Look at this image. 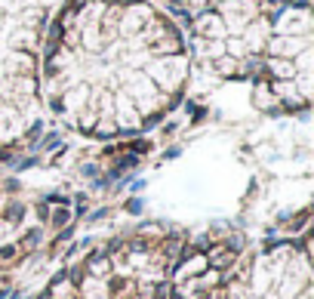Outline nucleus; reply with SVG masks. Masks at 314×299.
<instances>
[{
	"label": "nucleus",
	"instance_id": "6e6552de",
	"mask_svg": "<svg viewBox=\"0 0 314 299\" xmlns=\"http://www.w3.org/2000/svg\"><path fill=\"white\" fill-rule=\"evenodd\" d=\"M65 219H68V213H65V210H59V213H55V219H52V222H55V225H65Z\"/></svg>",
	"mask_w": 314,
	"mask_h": 299
},
{
	"label": "nucleus",
	"instance_id": "f257e3e1",
	"mask_svg": "<svg viewBox=\"0 0 314 299\" xmlns=\"http://www.w3.org/2000/svg\"><path fill=\"white\" fill-rule=\"evenodd\" d=\"M299 49H308L305 46V40H296V37H277L274 43H271V52H277V56H296Z\"/></svg>",
	"mask_w": 314,
	"mask_h": 299
},
{
	"label": "nucleus",
	"instance_id": "f03ea898",
	"mask_svg": "<svg viewBox=\"0 0 314 299\" xmlns=\"http://www.w3.org/2000/svg\"><path fill=\"white\" fill-rule=\"evenodd\" d=\"M197 28H200L203 34H207V37H222V34H225V25H222L219 15H203Z\"/></svg>",
	"mask_w": 314,
	"mask_h": 299
},
{
	"label": "nucleus",
	"instance_id": "0eeeda50",
	"mask_svg": "<svg viewBox=\"0 0 314 299\" xmlns=\"http://www.w3.org/2000/svg\"><path fill=\"white\" fill-rule=\"evenodd\" d=\"M228 49L234 52V56H237V52H240V56H244V43H237V40H231V43H228Z\"/></svg>",
	"mask_w": 314,
	"mask_h": 299
},
{
	"label": "nucleus",
	"instance_id": "20e7f679",
	"mask_svg": "<svg viewBox=\"0 0 314 299\" xmlns=\"http://www.w3.org/2000/svg\"><path fill=\"white\" fill-rule=\"evenodd\" d=\"M271 68H274V74H281V77H293V74H296L293 62H277V59H271Z\"/></svg>",
	"mask_w": 314,
	"mask_h": 299
},
{
	"label": "nucleus",
	"instance_id": "39448f33",
	"mask_svg": "<svg viewBox=\"0 0 314 299\" xmlns=\"http://www.w3.org/2000/svg\"><path fill=\"white\" fill-rule=\"evenodd\" d=\"M277 93H281L284 99H290V102H299V93H296L293 83H277Z\"/></svg>",
	"mask_w": 314,
	"mask_h": 299
},
{
	"label": "nucleus",
	"instance_id": "7ed1b4c3",
	"mask_svg": "<svg viewBox=\"0 0 314 299\" xmlns=\"http://www.w3.org/2000/svg\"><path fill=\"white\" fill-rule=\"evenodd\" d=\"M203 266H207V256H194V259L185 262L182 275H200V272H203Z\"/></svg>",
	"mask_w": 314,
	"mask_h": 299
},
{
	"label": "nucleus",
	"instance_id": "423d86ee",
	"mask_svg": "<svg viewBox=\"0 0 314 299\" xmlns=\"http://www.w3.org/2000/svg\"><path fill=\"white\" fill-rule=\"evenodd\" d=\"M92 275H96V278L108 275V262H92Z\"/></svg>",
	"mask_w": 314,
	"mask_h": 299
}]
</instances>
